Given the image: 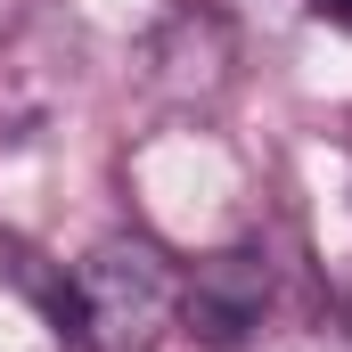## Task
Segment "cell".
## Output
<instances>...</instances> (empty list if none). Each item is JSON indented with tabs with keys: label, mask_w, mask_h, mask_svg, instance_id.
Here are the masks:
<instances>
[{
	"label": "cell",
	"mask_w": 352,
	"mask_h": 352,
	"mask_svg": "<svg viewBox=\"0 0 352 352\" xmlns=\"http://www.w3.org/2000/svg\"><path fill=\"white\" fill-rule=\"evenodd\" d=\"M263 303H270V263L254 246H230L197 263V278H180V328L197 344H246L263 328Z\"/></svg>",
	"instance_id": "obj_2"
},
{
	"label": "cell",
	"mask_w": 352,
	"mask_h": 352,
	"mask_svg": "<svg viewBox=\"0 0 352 352\" xmlns=\"http://www.w3.org/2000/svg\"><path fill=\"white\" fill-rule=\"evenodd\" d=\"M180 320V270L156 238H98L66 278V336L82 352H156Z\"/></svg>",
	"instance_id": "obj_1"
},
{
	"label": "cell",
	"mask_w": 352,
	"mask_h": 352,
	"mask_svg": "<svg viewBox=\"0 0 352 352\" xmlns=\"http://www.w3.org/2000/svg\"><path fill=\"white\" fill-rule=\"evenodd\" d=\"M311 16H328V25H352V0H311Z\"/></svg>",
	"instance_id": "obj_3"
}]
</instances>
